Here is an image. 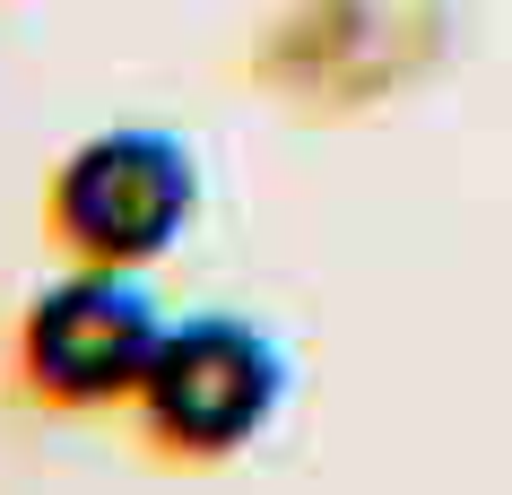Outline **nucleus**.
Masks as SVG:
<instances>
[{
    "label": "nucleus",
    "mask_w": 512,
    "mask_h": 495,
    "mask_svg": "<svg viewBox=\"0 0 512 495\" xmlns=\"http://www.w3.org/2000/svg\"><path fill=\"white\" fill-rule=\"evenodd\" d=\"M287 409V357L261 322L243 313H191L157 339V365L139 383L131 417L165 461L217 469L243 443L270 435V417Z\"/></svg>",
    "instance_id": "f03ea898"
},
{
    "label": "nucleus",
    "mask_w": 512,
    "mask_h": 495,
    "mask_svg": "<svg viewBox=\"0 0 512 495\" xmlns=\"http://www.w3.org/2000/svg\"><path fill=\"white\" fill-rule=\"evenodd\" d=\"M200 218V165L174 131H96L44 174V244L79 270H148Z\"/></svg>",
    "instance_id": "f257e3e1"
},
{
    "label": "nucleus",
    "mask_w": 512,
    "mask_h": 495,
    "mask_svg": "<svg viewBox=\"0 0 512 495\" xmlns=\"http://www.w3.org/2000/svg\"><path fill=\"white\" fill-rule=\"evenodd\" d=\"M157 304L131 287V270H79L44 287L18 313L9 339V374L35 409L53 417H87V409H131L148 365H157Z\"/></svg>",
    "instance_id": "7ed1b4c3"
}]
</instances>
